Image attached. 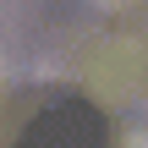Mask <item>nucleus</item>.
I'll return each instance as SVG.
<instances>
[{
    "mask_svg": "<svg viewBox=\"0 0 148 148\" xmlns=\"http://www.w3.org/2000/svg\"><path fill=\"white\" fill-rule=\"evenodd\" d=\"M126 148H148V143H137V137H132V143H126Z\"/></svg>",
    "mask_w": 148,
    "mask_h": 148,
    "instance_id": "nucleus-1",
    "label": "nucleus"
}]
</instances>
